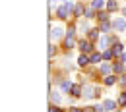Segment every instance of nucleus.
<instances>
[{
  "label": "nucleus",
  "instance_id": "1",
  "mask_svg": "<svg viewBox=\"0 0 126 112\" xmlns=\"http://www.w3.org/2000/svg\"><path fill=\"white\" fill-rule=\"evenodd\" d=\"M72 8H74V6H72L70 2L62 4V6L58 8V16H60V17H68V16H70V12H72Z\"/></svg>",
  "mask_w": 126,
  "mask_h": 112
},
{
  "label": "nucleus",
  "instance_id": "2",
  "mask_svg": "<svg viewBox=\"0 0 126 112\" xmlns=\"http://www.w3.org/2000/svg\"><path fill=\"white\" fill-rule=\"evenodd\" d=\"M60 35H62V27H60V25H54V27L50 29V37H52V39H58Z\"/></svg>",
  "mask_w": 126,
  "mask_h": 112
},
{
  "label": "nucleus",
  "instance_id": "3",
  "mask_svg": "<svg viewBox=\"0 0 126 112\" xmlns=\"http://www.w3.org/2000/svg\"><path fill=\"white\" fill-rule=\"evenodd\" d=\"M112 25H114L116 31H124V29H126V21H124V19H116Z\"/></svg>",
  "mask_w": 126,
  "mask_h": 112
},
{
  "label": "nucleus",
  "instance_id": "4",
  "mask_svg": "<svg viewBox=\"0 0 126 112\" xmlns=\"http://www.w3.org/2000/svg\"><path fill=\"white\" fill-rule=\"evenodd\" d=\"M91 6H93V10H99V8H103V6H105V0H93V4H91Z\"/></svg>",
  "mask_w": 126,
  "mask_h": 112
},
{
  "label": "nucleus",
  "instance_id": "5",
  "mask_svg": "<svg viewBox=\"0 0 126 112\" xmlns=\"http://www.w3.org/2000/svg\"><path fill=\"white\" fill-rule=\"evenodd\" d=\"M79 48H81L83 52H89V50H91V45H89V43H85V41H81V43H79Z\"/></svg>",
  "mask_w": 126,
  "mask_h": 112
},
{
  "label": "nucleus",
  "instance_id": "6",
  "mask_svg": "<svg viewBox=\"0 0 126 112\" xmlns=\"http://www.w3.org/2000/svg\"><path fill=\"white\" fill-rule=\"evenodd\" d=\"M83 93H85V97H95V95H97L93 87H85V89H83Z\"/></svg>",
  "mask_w": 126,
  "mask_h": 112
},
{
  "label": "nucleus",
  "instance_id": "7",
  "mask_svg": "<svg viewBox=\"0 0 126 112\" xmlns=\"http://www.w3.org/2000/svg\"><path fill=\"white\" fill-rule=\"evenodd\" d=\"M103 108H105V110H112V108H114V102H112V100H105V102H103Z\"/></svg>",
  "mask_w": 126,
  "mask_h": 112
},
{
  "label": "nucleus",
  "instance_id": "8",
  "mask_svg": "<svg viewBox=\"0 0 126 112\" xmlns=\"http://www.w3.org/2000/svg\"><path fill=\"white\" fill-rule=\"evenodd\" d=\"M118 104H120V106H126V93H122V95L118 97Z\"/></svg>",
  "mask_w": 126,
  "mask_h": 112
},
{
  "label": "nucleus",
  "instance_id": "9",
  "mask_svg": "<svg viewBox=\"0 0 126 112\" xmlns=\"http://www.w3.org/2000/svg\"><path fill=\"white\" fill-rule=\"evenodd\" d=\"M122 52V45H114L112 47V54H120Z\"/></svg>",
  "mask_w": 126,
  "mask_h": 112
},
{
  "label": "nucleus",
  "instance_id": "10",
  "mask_svg": "<svg viewBox=\"0 0 126 112\" xmlns=\"http://www.w3.org/2000/svg\"><path fill=\"white\" fill-rule=\"evenodd\" d=\"M87 62H89V58H87V56H79V60H78V64H79V66H85Z\"/></svg>",
  "mask_w": 126,
  "mask_h": 112
},
{
  "label": "nucleus",
  "instance_id": "11",
  "mask_svg": "<svg viewBox=\"0 0 126 112\" xmlns=\"http://www.w3.org/2000/svg\"><path fill=\"white\" fill-rule=\"evenodd\" d=\"M107 43H109V39H107V37H103V39L99 41V48H105V47H107Z\"/></svg>",
  "mask_w": 126,
  "mask_h": 112
},
{
  "label": "nucleus",
  "instance_id": "12",
  "mask_svg": "<svg viewBox=\"0 0 126 112\" xmlns=\"http://www.w3.org/2000/svg\"><path fill=\"white\" fill-rule=\"evenodd\" d=\"M89 60H91V62H99V60H101V54H97V52H95V54H91V58H89Z\"/></svg>",
  "mask_w": 126,
  "mask_h": 112
},
{
  "label": "nucleus",
  "instance_id": "13",
  "mask_svg": "<svg viewBox=\"0 0 126 112\" xmlns=\"http://www.w3.org/2000/svg\"><path fill=\"white\" fill-rule=\"evenodd\" d=\"M62 89H64V91L72 89V83H70V81H62Z\"/></svg>",
  "mask_w": 126,
  "mask_h": 112
},
{
  "label": "nucleus",
  "instance_id": "14",
  "mask_svg": "<svg viewBox=\"0 0 126 112\" xmlns=\"http://www.w3.org/2000/svg\"><path fill=\"white\" fill-rule=\"evenodd\" d=\"M114 77H112V75H107V79H105V83H107V85H112V83H114Z\"/></svg>",
  "mask_w": 126,
  "mask_h": 112
},
{
  "label": "nucleus",
  "instance_id": "15",
  "mask_svg": "<svg viewBox=\"0 0 126 112\" xmlns=\"http://www.w3.org/2000/svg\"><path fill=\"white\" fill-rule=\"evenodd\" d=\"M109 70H110L109 64H103V66H101V72H103V74H109Z\"/></svg>",
  "mask_w": 126,
  "mask_h": 112
},
{
  "label": "nucleus",
  "instance_id": "16",
  "mask_svg": "<svg viewBox=\"0 0 126 112\" xmlns=\"http://www.w3.org/2000/svg\"><path fill=\"white\" fill-rule=\"evenodd\" d=\"M72 95H76V97L79 95V87L78 85H72Z\"/></svg>",
  "mask_w": 126,
  "mask_h": 112
},
{
  "label": "nucleus",
  "instance_id": "17",
  "mask_svg": "<svg viewBox=\"0 0 126 112\" xmlns=\"http://www.w3.org/2000/svg\"><path fill=\"white\" fill-rule=\"evenodd\" d=\"M66 47H68V48L74 47V41H72V37H68V39H66Z\"/></svg>",
  "mask_w": 126,
  "mask_h": 112
},
{
  "label": "nucleus",
  "instance_id": "18",
  "mask_svg": "<svg viewBox=\"0 0 126 112\" xmlns=\"http://www.w3.org/2000/svg\"><path fill=\"white\" fill-rule=\"evenodd\" d=\"M107 6H109V10H116V2H114V0H110Z\"/></svg>",
  "mask_w": 126,
  "mask_h": 112
},
{
  "label": "nucleus",
  "instance_id": "19",
  "mask_svg": "<svg viewBox=\"0 0 126 112\" xmlns=\"http://www.w3.org/2000/svg\"><path fill=\"white\" fill-rule=\"evenodd\" d=\"M103 58H105V60H109V58H112V50H107V52L103 54Z\"/></svg>",
  "mask_w": 126,
  "mask_h": 112
},
{
  "label": "nucleus",
  "instance_id": "20",
  "mask_svg": "<svg viewBox=\"0 0 126 112\" xmlns=\"http://www.w3.org/2000/svg\"><path fill=\"white\" fill-rule=\"evenodd\" d=\"M50 99H52V100H54V102H60V97L56 95V93H52V95H50Z\"/></svg>",
  "mask_w": 126,
  "mask_h": 112
},
{
  "label": "nucleus",
  "instance_id": "21",
  "mask_svg": "<svg viewBox=\"0 0 126 112\" xmlns=\"http://www.w3.org/2000/svg\"><path fill=\"white\" fill-rule=\"evenodd\" d=\"M81 14H83V8L78 6V8H76V16H81Z\"/></svg>",
  "mask_w": 126,
  "mask_h": 112
},
{
  "label": "nucleus",
  "instance_id": "22",
  "mask_svg": "<svg viewBox=\"0 0 126 112\" xmlns=\"http://www.w3.org/2000/svg\"><path fill=\"white\" fill-rule=\"evenodd\" d=\"M120 83H122V85H126V75H122V79H120Z\"/></svg>",
  "mask_w": 126,
  "mask_h": 112
},
{
  "label": "nucleus",
  "instance_id": "23",
  "mask_svg": "<svg viewBox=\"0 0 126 112\" xmlns=\"http://www.w3.org/2000/svg\"><path fill=\"white\" fill-rule=\"evenodd\" d=\"M72 112H81V110H78V108H72Z\"/></svg>",
  "mask_w": 126,
  "mask_h": 112
},
{
  "label": "nucleus",
  "instance_id": "24",
  "mask_svg": "<svg viewBox=\"0 0 126 112\" xmlns=\"http://www.w3.org/2000/svg\"><path fill=\"white\" fill-rule=\"evenodd\" d=\"M56 112H62V110H56Z\"/></svg>",
  "mask_w": 126,
  "mask_h": 112
}]
</instances>
